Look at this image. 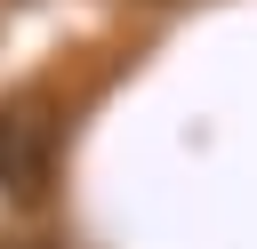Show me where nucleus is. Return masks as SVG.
I'll return each mask as SVG.
<instances>
[{"label": "nucleus", "mask_w": 257, "mask_h": 249, "mask_svg": "<svg viewBox=\"0 0 257 249\" xmlns=\"http://www.w3.org/2000/svg\"><path fill=\"white\" fill-rule=\"evenodd\" d=\"M48 153H56L48 112H40V104H0V193H8V201H40Z\"/></svg>", "instance_id": "1"}]
</instances>
